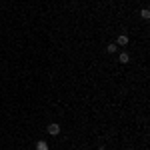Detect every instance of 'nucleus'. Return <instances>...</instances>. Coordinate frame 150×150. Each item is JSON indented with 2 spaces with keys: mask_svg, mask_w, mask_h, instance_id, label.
<instances>
[{
  "mask_svg": "<svg viewBox=\"0 0 150 150\" xmlns=\"http://www.w3.org/2000/svg\"><path fill=\"white\" fill-rule=\"evenodd\" d=\"M140 16H142L144 20H148V18H150V10H148V8H142V10H140Z\"/></svg>",
  "mask_w": 150,
  "mask_h": 150,
  "instance_id": "423d86ee",
  "label": "nucleus"
},
{
  "mask_svg": "<svg viewBox=\"0 0 150 150\" xmlns=\"http://www.w3.org/2000/svg\"><path fill=\"white\" fill-rule=\"evenodd\" d=\"M116 50H118V46H116V42H112V44H108V46H106V52H108V54H114Z\"/></svg>",
  "mask_w": 150,
  "mask_h": 150,
  "instance_id": "39448f33",
  "label": "nucleus"
},
{
  "mask_svg": "<svg viewBox=\"0 0 150 150\" xmlns=\"http://www.w3.org/2000/svg\"><path fill=\"white\" fill-rule=\"evenodd\" d=\"M98 150H106V148H104V146H100V148H98Z\"/></svg>",
  "mask_w": 150,
  "mask_h": 150,
  "instance_id": "0eeeda50",
  "label": "nucleus"
},
{
  "mask_svg": "<svg viewBox=\"0 0 150 150\" xmlns=\"http://www.w3.org/2000/svg\"><path fill=\"white\" fill-rule=\"evenodd\" d=\"M48 134H50V136H58V134H60V124H56V122H52V124H48Z\"/></svg>",
  "mask_w": 150,
  "mask_h": 150,
  "instance_id": "f257e3e1",
  "label": "nucleus"
},
{
  "mask_svg": "<svg viewBox=\"0 0 150 150\" xmlns=\"http://www.w3.org/2000/svg\"><path fill=\"white\" fill-rule=\"evenodd\" d=\"M36 150H48V144L44 140H38V142H36Z\"/></svg>",
  "mask_w": 150,
  "mask_h": 150,
  "instance_id": "20e7f679",
  "label": "nucleus"
},
{
  "mask_svg": "<svg viewBox=\"0 0 150 150\" xmlns=\"http://www.w3.org/2000/svg\"><path fill=\"white\" fill-rule=\"evenodd\" d=\"M118 60H120L122 64H128V62H130V54H128V52H120V56H118Z\"/></svg>",
  "mask_w": 150,
  "mask_h": 150,
  "instance_id": "7ed1b4c3",
  "label": "nucleus"
},
{
  "mask_svg": "<svg viewBox=\"0 0 150 150\" xmlns=\"http://www.w3.org/2000/svg\"><path fill=\"white\" fill-rule=\"evenodd\" d=\"M128 44V36L126 34H120L118 38H116V46H126Z\"/></svg>",
  "mask_w": 150,
  "mask_h": 150,
  "instance_id": "f03ea898",
  "label": "nucleus"
}]
</instances>
